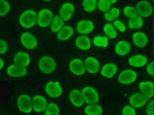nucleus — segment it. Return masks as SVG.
I'll list each match as a JSON object with an SVG mask.
<instances>
[{"instance_id": "c756f323", "label": "nucleus", "mask_w": 154, "mask_h": 115, "mask_svg": "<svg viewBox=\"0 0 154 115\" xmlns=\"http://www.w3.org/2000/svg\"><path fill=\"white\" fill-rule=\"evenodd\" d=\"M97 0H83L82 6L86 13H93L95 11Z\"/></svg>"}, {"instance_id": "39448f33", "label": "nucleus", "mask_w": 154, "mask_h": 115, "mask_svg": "<svg viewBox=\"0 0 154 115\" xmlns=\"http://www.w3.org/2000/svg\"><path fill=\"white\" fill-rule=\"evenodd\" d=\"M17 104V108L19 109V111L22 113H30L33 110L32 99L30 96L27 94H22L20 96H18Z\"/></svg>"}, {"instance_id": "b1692460", "label": "nucleus", "mask_w": 154, "mask_h": 115, "mask_svg": "<svg viewBox=\"0 0 154 115\" xmlns=\"http://www.w3.org/2000/svg\"><path fill=\"white\" fill-rule=\"evenodd\" d=\"M74 34V29L69 25H64L62 29L57 33V37L59 40L66 41L69 40L70 37H72Z\"/></svg>"}, {"instance_id": "dca6fc26", "label": "nucleus", "mask_w": 154, "mask_h": 115, "mask_svg": "<svg viewBox=\"0 0 154 115\" xmlns=\"http://www.w3.org/2000/svg\"><path fill=\"white\" fill-rule=\"evenodd\" d=\"M148 99L146 97V96H143L142 93H134L133 95L130 96L129 98V104L131 107L133 108H143L144 105H146Z\"/></svg>"}, {"instance_id": "5701e85b", "label": "nucleus", "mask_w": 154, "mask_h": 115, "mask_svg": "<svg viewBox=\"0 0 154 115\" xmlns=\"http://www.w3.org/2000/svg\"><path fill=\"white\" fill-rule=\"evenodd\" d=\"M14 62L16 64L26 67L30 64L31 58L29 56L28 53H26V52H18L14 57Z\"/></svg>"}, {"instance_id": "20e7f679", "label": "nucleus", "mask_w": 154, "mask_h": 115, "mask_svg": "<svg viewBox=\"0 0 154 115\" xmlns=\"http://www.w3.org/2000/svg\"><path fill=\"white\" fill-rule=\"evenodd\" d=\"M82 97L86 104H97L99 101V94L95 88L91 86H86L81 90Z\"/></svg>"}, {"instance_id": "9d476101", "label": "nucleus", "mask_w": 154, "mask_h": 115, "mask_svg": "<svg viewBox=\"0 0 154 115\" xmlns=\"http://www.w3.org/2000/svg\"><path fill=\"white\" fill-rule=\"evenodd\" d=\"M45 89L50 98H59L63 94V89L58 81H48L45 84Z\"/></svg>"}, {"instance_id": "ddd939ff", "label": "nucleus", "mask_w": 154, "mask_h": 115, "mask_svg": "<svg viewBox=\"0 0 154 115\" xmlns=\"http://www.w3.org/2000/svg\"><path fill=\"white\" fill-rule=\"evenodd\" d=\"M6 73L12 78H21V77H24L27 74V69L24 66L13 63L7 68Z\"/></svg>"}, {"instance_id": "4468645a", "label": "nucleus", "mask_w": 154, "mask_h": 115, "mask_svg": "<svg viewBox=\"0 0 154 115\" xmlns=\"http://www.w3.org/2000/svg\"><path fill=\"white\" fill-rule=\"evenodd\" d=\"M48 102L46 98H45L43 96L41 95H36L32 98V108L33 110H35L36 112L41 113L45 111V109L46 108Z\"/></svg>"}, {"instance_id": "c85d7f7f", "label": "nucleus", "mask_w": 154, "mask_h": 115, "mask_svg": "<svg viewBox=\"0 0 154 115\" xmlns=\"http://www.w3.org/2000/svg\"><path fill=\"white\" fill-rule=\"evenodd\" d=\"M119 14H120V11L119 8H111L109 11H107L104 13V18H105V20L111 22V21L116 20V19H118Z\"/></svg>"}, {"instance_id": "cd10ccee", "label": "nucleus", "mask_w": 154, "mask_h": 115, "mask_svg": "<svg viewBox=\"0 0 154 115\" xmlns=\"http://www.w3.org/2000/svg\"><path fill=\"white\" fill-rule=\"evenodd\" d=\"M103 32L105 34V37L107 38H110V40H114V38L118 37V32L115 29L112 23L105 24L104 28H103Z\"/></svg>"}, {"instance_id": "f3484780", "label": "nucleus", "mask_w": 154, "mask_h": 115, "mask_svg": "<svg viewBox=\"0 0 154 115\" xmlns=\"http://www.w3.org/2000/svg\"><path fill=\"white\" fill-rule=\"evenodd\" d=\"M132 50L131 44L126 40H120L115 46V52L118 56L124 57L127 56Z\"/></svg>"}, {"instance_id": "58836bf2", "label": "nucleus", "mask_w": 154, "mask_h": 115, "mask_svg": "<svg viewBox=\"0 0 154 115\" xmlns=\"http://www.w3.org/2000/svg\"><path fill=\"white\" fill-rule=\"evenodd\" d=\"M9 49V45L6 42V40H0V55L5 54Z\"/></svg>"}, {"instance_id": "72a5a7b5", "label": "nucleus", "mask_w": 154, "mask_h": 115, "mask_svg": "<svg viewBox=\"0 0 154 115\" xmlns=\"http://www.w3.org/2000/svg\"><path fill=\"white\" fill-rule=\"evenodd\" d=\"M11 11V4L7 0H0V16H5Z\"/></svg>"}, {"instance_id": "423d86ee", "label": "nucleus", "mask_w": 154, "mask_h": 115, "mask_svg": "<svg viewBox=\"0 0 154 115\" xmlns=\"http://www.w3.org/2000/svg\"><path fill=\"white\" fill-rule=\"evenodd\" d=\"M137 73L132 69H125L122 70L118 76L119 83L122 84H131L134 81H137Z\"/></svg>"}, {"instance_id": "2f4dec72", "label": "nucleus", "mask_w": 154, "mask_h": 115, "mask_svg": "<svg viewBox=\"0 0 154 115\" xmlns=\"http://www.w3.org/2000/svg\"><path fill=\"white\" fill-rule=\"evenodd\" d=\"M94 45L100 48H106L109 44V38L105 36H96L93 40Z\"/></svg>"}, {"instance_id": "f257e3e1", "label": "nucleus", "mask_w": 154, "mask_h": 115, "mask_svg": "<svg viewBox=\"0 0 154 115\" xmlns=\"http://www.w3.org/2000/svg\"><path fill=\"white\" fill-rule=\"evenodd\" d=\"M18 21L23 28L30 29L35 27L37 24V13L33 10H26L20 14Z\"/></svg>"}, {"instance_id": "1a4fd4ad", "label": "nucleus", "mask_w": 154, "mask_h": 115, "mask_svg": "<svg viewBox=\"0 0 154 115\" xmlns=\"http://www.w3.org/2000/svg\"><path fill=\"white\" fill-rule=\"evenodd\" d=\"M75 12V7L71 2H66L61 6L59 10V16L64 21H69L72 18Z\"/></svg>"}, {"instance_id": "7ed1b4c3", "label": "nucleus", "mask_w": 154, "mask_h": 115, "mask_svg": "<svg viewBox=\"0 0 154 115\" xmlns=\"http://www.w3.org/2000/svg\"><path fill=\"white\" fill-rule=\"evenodd\" d=\"M53 13L48 9H42L37 13V24L41 28L49 27L53 18Z\"/></svg>"}, {"instance_id": "6ab92c4d", "label": "nucleus", "mask_w": 154, "mask_h": 115, "mask_svg": "<svg viewBox=\"0 0 154 115\" xmlns=\"http://www.w3.org/2000/svg\"><path fill=\"white\" fill-rule=\"evenodd\" d=\"M141 93L146 96L148 100H151L153 97V83L151 81H144L139 84Z\"/></svg>"}, {"instance_id": "9b49d317", "label": "nucleus", "mask_w": 154, "mask_h": 115, "mask_svg": "<svg viewBox=\"0 0 154 115\" xmlns=\"http://www.w3.org/2000/svg\"><path fill=\"white\" fill-rule=\"evenodd\" d=\"M69 67L71 73L75 76H82V75H84L86 72L84 61L81 59H77V58L69 61Z\"/></svg>"}, {"instance_id": "a19ab883", "label": "nucleus", "mask_w": 154, "mask_h": 115, "mask_svg": "<svg viewBox=\"0 0 154 115\" xmlns=\"http://www.w3.org/2000/svg\"><path fill=\"white\" fill-rule=\"evenodd\" d=\"M146 71L150 76H153V61L146 63Z\"/></svg>"}, {"instance_id": "412c9836", "label": "nucleus", "mask_w": 154, "mask_h": 115, "mask_svg": "<svg viewBox=\"0 0 154 115\" xmlns=\"http://www.w3.org/2000/svg\"><path fill=\"white\" fill-rule=\"evenodd\" d=\"M75 45L78 49H80L82 51L90 50L91 47V38L88 36L81 35L79 37H77V38L75 40Z\"/></svg>"}, {"instance_id": "4c0bfd02", "label": "nucleus", "mask_w": 154, "mask_h": 115, "mask_svg": "<svg viewBox=\"0 0 154 115\" xmlns=\"http://www.w3.org/2000/svg\"><path fill=\"white\" fill-rule=\"evenodd\" d=\"M122 115H136L135 108L131 107V105H125L122 108Z\"/></svg>"}, {"instance_id": "ea45409f", "label": "nucleus", "mask_w": 154, "mask_h": 115, "mask_svg": "<svg viewBox=\"0 0 154 115\" xmlns=\"http://www.w3.org/2000/svg\"><path fill=\"white\" fill-rule=\"evenodd\" d=\"M146 111L147 115H153V101L152 100L147 101Z\"/></svg>"}, {"instance_id": "a878e982", "label": "nucleus", "mask_w": 154, "mask_h": 115, "mask_svg": "<svg viewBox=\"0 0 154 115\" xmlns=\"http://www.w3.org/2000/svg\"><path fill=\"white\" fill-rule=\"evenodd\" d=\"M85 114L86 115H102L103 108L100 105L97 104H89L85 108Z\"/></svg>"}, {"instance_id": "4be33fe9", "label": "nucleus", "mask_w": 154, "mask_h": 115, "mask_svg": "<svg viewBox=\"0 0 154 115\" xmlns=\"http://www.w3.org/2000/svg\"><path fill=\"white\" fill-rule=\"evenodd\" d=\"M69 101L70 103L76 108H81L85 104L83 97H82L81 90L79 89H73L69 92Z\"/></svg>"}, {"instance_id": "79ce46f5", "label": "nucleus", "mask_w": 154, "mask_h": 115, "mask_svg": "<svg viewBox=\"0 0 154 115\" xmlns=\"http://www.w3.org/2000/svg\"><path fill=\"white\" fill-rule=\"evenodd\" d=\"M4 65H5V62H4V60L0 58V70L1 69H3V67H4Z\"/></svg>"}, {"instance_id": "393cba45", "label": "nucleus", "mask_w": 154, "mask_h": 115, "mask_svg": "<svg viewBox=\"0 0 154 115\" xmlns=\"http://www.w3.org/2000/svg\"><path fill=\"white\" fill-rule=\"evenodd\" d=\"M147 61H148L147 58L144 55H141V54L134 55L131 58H129L128 60L129 64L133 67H143L144 65H146Z\"/></svg>"}, {"instance_id": "f8f14e48", "label": "nucleus", "mask_w": 154, "mask_h": 115, "mask_svg": "<svg viewBox=\"0 0 154 115\" xmlns=\"http://www.w3.org/2000/svg\"><path fill=\"white\" fill-rule=\"evenodd\" d=\"M76 30L77 33L81 34V35H89V34L93 33L94 30V24L91 20L89 19H82L76 25Z\"/></svg>"}, {"instance_id": "0eeeda50", "label": "nucleus", "mask_w": 154, "mask_h": 115, "mask_svg": "<svg viewBox=\"0 0 154 115\" xmlns=\"http://www.w3.org/2000/svg\"><path fill=\"white\" fill-rule=\"evenodd\" d=\"M136 11L139 16L143 17H149L153 13L152 5L146 0H141L136 4Z\"/></svg>"}, {"instance_id": "aec40b11", "label": "nucleus", "mask_w": 154, "mask_h": 115, "mask_svg": "<svg viewBox=\"0 0 154 115\" xmlns=\"http://www.w3.org/2000/svg\"><path fill=\"white\" fill-rule=\"evenodd\" d=\"M99 71L102 77L107 79H111L118 72V66L115 63H106L101 67V69Z\"/></svg>"}, {"instance_id": "37998d69", "label": "nucleus", "mask_w": 154, "mask_h": 115, "mask_svg": "<svg viewBox=\"0 0 154 115\" xmlns=\"http://www.w3.org/2000/svg\"><path fill=\"white\" fill-rule=\"evenodd\" d=\"M109 1H110L111 3H112V4H115V3H117L118 0H109Z\"/></svg>"}, {"instance_id": "2eb2a0df", "label": "nucleus", "mask_w": 154, "mask_h": 115, "mask_svg": "<svg viewBox=\"0 0 154 115\" xmlns=\"http://www.w3.org/2000/svg\"><path fill=\"white\" fill-rule=\"evenodd\" d=\"M84 64H85V68L86 71L88 73L94 75L98 73L99 70H100V63L99 61L95 59L94 57H88L84 61Z\"/></svg>"}, {"instance_id": "f704fd0d", "label": "nucleus", "mask_w": 154, "mask_h": 115, "mask_svg": "<svg viewBox=\"0 0 154 115\" xmlns=\"http://www.w3.org/2000/svg\"><path fill=\"white\" fill-rule=\"evenodd\" d=\"M111 7H112V3H111L109 0H97L96 8H98L100 12L106 13L111 9Z\"/></svg>"}, {"instance_id": "7c9ffc66", "label": "nucleus", "mask_w": 154, "mask_h": 115, "mask_svg": "<svg viewBox=\"0 0 154 115\" xmlns=\"http://www.w3.org/2000/svg\"><path fill=\"white\" fill-rule=\"evenodd\" d=\"M43 112H45V115H59L60 108H59V105L55 103H49V104H47Z\"/></svg>"}, {"instance_id": "c9c22d12", "label": "nucleus", "mask_w": 154, "mask_h": 115, "mask_svg": "<svg viewBox=\"0 0 154 115\" xmlns=\"http://www.w3.org/2000/svg\"><path fill=\"white\" fill-rule=\"evenodd\" d=\"M123 14L127 18H129V19L138 16L136 8L133 7V6H126V7H124V9H123Z\"/></svg>"}, {"instance_id": "c03bdc74", "label": "nucleus", "mask_w": 154, "mask_h": 115, "mask_svg": "<svg viewBox=\"0 0 154 115\" xmlns=\"http://www.w3.org/2000/svg\"><path fill=\"white\" fill-rule=\"evenodd\" d=\"M42 1H45V2H48V1H51V0H42Z\"/></svg>"}, {"instance_id": "473e14b6", "label": "nucleus", "mask_w": 154, "mask_h": 115, "mask_svg": "<svg viewBox=\"0 0 154 115\" xmlns=\"http://www.w3.org/2000/svg\"><path fill=\"white\" fill-rule=\"evenodd\" d=\"M143 26V20L141 16H136L128 20V27L130 29H140Z\"/></svg>"}, {"instance_id": "6e6552de", "label": "nucleus", "mask_w": 154, "mask_h": 115, "mask_svg": "<svg viewBox=\"0 0 154 115\" xmlns=\"http://www.w3.org/2000/svg\"><path fill=\"white\" fill-rule=\"evenodd\" d=\"M20 43L24 48L28 50H33L38 46V40L33 34L29 32H24L20 36Z\"/></svg>"}, {"instance_id": "a211bd4d", "label": "nucleus", "mask_w": 154, "mask_h": 115, "mask_svg": "<svg viewBox=\"0 0 154 115\" xmlns=\"http://www.w3.org/2000/svg\"><path fill=\"white\" fill-rule=\"evenodd\" d=\"M133 43L139 48H143L148 44V37L143 32H136L132 36Z\"/></svg>"}, {"instance_id": "f03ea898", "label": "nucleus", "mask_w": 154, "mask_h": 115, "mask_svg": "<svg viewBox=\"0 0 154 115\" xmlns=\"http://www.w3.org/2000/svg\"><path fill=\"white\" fill-rule=\"evenodd\" d=\"M57 63L56 60L52 57L43 56L38 60V69H40L43 74H51L56 70Z\"/></svg>"}, {"instance_id": "e433bc0d", "label": "nucleus", "mask_w": 154, "mask_h": 115, "mask_svg": "<svg viewBox=\"0 0 154 115\" xmlns=\"http://www.w3.org/2000/svg\"><path fill=\"white\" fill-rule=\"evenodd\" d=\"M113 25H114V27H115L116 30H118V31L122 32V33H124L125 31H126V27H125L124 23H123L122 20L116 19V20H114Z\"/></svg>"}, {"instance_id": "bb28decb", "label": "nucleus", "mask_w": 154, "mask_h": 115, "mask_svg": "<svg viewBox=\"0 0 154 115\" xmlns=\"http://www.w3.org/2000/svg\"><path fill=\"white\" fill-rule=\"evenodd\" d=\"M64 25H65V21L63 20L59 16H54L52 18L50 25H49L50 31L52 33H58Z\"/></svg>"}]
</instances>
